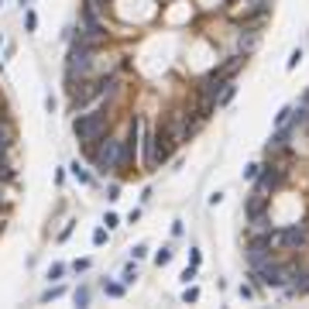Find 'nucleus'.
Masks as SVG:
<instances>
[{"label": "nucleus", "instance_id": "nucleus-22", "mask_svg": "<svg viewBox=\"0 0 309 309\" xmlns=\"http://www.w3.org/2000/svg\"><path fill=\"white\" fill-rule=\"evenodd\" d=\"M103 223H107V230H113V227H117L121 220H117V216H113V213H107V220H103Z\"/></svg>", "mask_w": 309, "mask_h": 309}, {"label": "nucleus", "instance_id": "nucleus-7", "mask_svg": "<svg viewBox=\"0 0 309 309\" xmlns=\"http://www.w3.org/2000/svg\"><path fill=\"white\" fill-rule=\"evenodd\" d=\"M278 182H282V169H275V165L264 169V172L258 175V192H261V196H268V192H272Z\"/></svg>", "mask_w": 309, "mask_h": 309}, {"label": "nucleus", "instance_id": "nucleus-3", "mask_svg": "<svg viewBox=\"0 0 309 309\" xmlns=\"http://www.w3.org/2000/svg\"><path fill=\"white\" fill-rule=\"evenodd\" d=\"M179 141L169 134V131H154L151 134V158H148V165H158V162H165L169 154H172V148H175Z\"/></svg>", "mask_w": 309, "mask_h": 309}, {"label": "nucleus", "instance_id": "nucleus-10", "mask_svg": "<svg viewBox=\"0 0 309 309\" xmlns=\"http://www.w3.org/2000/svg\"><path fill=\"white\" fill-rule=\"evenodd\" d=\"M282 148H285V134H275L272 141H268V154H278Z\"/></svg>", "mask_w": 309, "mask_h": 309}, {"label": "nucleus", "instance_id": "nucleus-5", "mask_svg": "<svg viewBox=\"0 0 309 309\" xmlns=\"http://www.w3.org/2000/svg\"><path fill=\"white\" fill-rule=\"evenodd\" d=\"M306 237H309V227H306V223H299V227H289V230H278V234H272V241H275L278 247H299V244H306Z\"/></svg>", "mask_w": 309, "mask_h": 309}, {"label": "nucleus", "instance_id": "nucleus-15", "mask_svg": "<svg viewBox=\"0 0 309 309\" xmlns=\"http://www.w3.org/2000/svg\"><path fill=\"white\" fill-rule=\"evenodd\" d=\"M62 275H65V264H52L48 268V278H62Z\"/></svg>", "mask_w": 309, "mask_h": 309}, {"label": "nucleus", "instance_id": "nucleus-6", "mask_svg": "<svg viewBox=\"0 0 309 309\" xmlns=\"http://www.w3.org/2000/svg\"><path fill=\"white\" fill-rule=\"evenodd\" d=\"M93 96H103V83H79V86H72V110L86 107Z\"/></svg>", "mask_w": 309, "mask_h": 309}, {"label": "nucleus", "instance_id": "nucleus-1", "mask_svg": "<svg viewBox=\"0 0 309 309\" xmlns=\"http://www.w3.org/2000/svg\"><path fill=\"white\" fill-rule=\"evenodd\" d=\"M76 138H79V144L86 151H93V144L107 134V110H96V113H79L76 117Z\"/></svg>", "mask_w": 309, "mask_h": 309}, {"label": "nucleus", "instance_id": "nucleus-11", "mask_svg": "<svg viewBox=\"0 0 309 309\" xmlns=\"http://www.w3.org/2000/svg\"><path fill=\"white\" fill-rule=\"evenodd\" d=\"M230 100H234V83H223V90H220L216 103H230Z\"/></svg>", "mask_w": 309, "mask_h": 309}, {"label": "nucleus", "instance_id": "nucleus-20", "mask_svg": "<svg viewBox=\"0 0 309 309\" xmlns=\"http://www.w3.org/2000/svg\"><path fill=\"white\" fill-rule=\"evenodd\" d=\"M182 299H185V302H196V299H200V289H185Z\"/></svg>", "mask_w": 309, "mask_h": 309}, {"label": "nucleus", "instance_id": "nucleus-23", "mask_svg": "<svg viewBox=\"0 0 309 309\" xmlns=\"http://www.w3.org/2000/svg\"><path fill=\"white\" fill-rule=\"evenodd\" d=\"M103 241H107V230L100 227V230H96V234H93V244H103Z\"/></svg>", "mask_w": 309, "mask_h": 309}, {"label": "nucleus", "instance_id": "nucleus-21", "mask_svg": "<svg viewBox=\"0 0 309 309\" xmlns=\"http://www.w3.org/2000/svg\"><path fill=\"white\" fill-rule=\"evenodd\" d=\"M76 302L86 306V302H90V292H86V289H79V292H76Z\"/></svg>", "mask_w": 309, "mask_h": 309}, {"label": "nucleus", "instance_id": "nucleus-25", "mask_svg": "<svg viewBox=\"0 0 309 309\" xmlns=\"http://www.w3.org/2000/svg\"><path fill=\"white\" fill-rule=\"evenodd\" d=\"M302 107H309V93H306V96H302Z\"/></svg>", "mask_w": 309, "mask_h": 309}, {"label": "nucleus", "instance_id": "nucleus-24", "mask_svg": "<svg viewBox=\"0 0 309 309\" xmlns=\"http://www.w3.org/2000/svg\"><path fill=\"white\" fill-rule=\"evenodd\" d=\"M299 59H302V52L295 48V52H292V59H289V69H295V65H299Z\"/></svg>", "mask_w": 309, "mask_h": 309}, {"label": "nucleus", "instance_id": "nucleus-18", "mask_svg": "<svg viewBox=\"0 0 309 309\" xmlns=\"http://www.w3.org/2000/svg\"><path fill=\"white\" fill-rule=\"evenodd\" d=\"M169 261H172V247H162L158 251V264H169Z\"/></svg>", "mask_w": 309, "mask_h": 309}, {"label": "nucleus", "instance_id": "nucleus-14", "mask_svg": "<svg viewBox=\"0 0 309 309\" xmlns=\"http://www.w3.org/2000/svg\"><path fill=\"white\" fill-rule=\"evenodd\" d=\"M103 289H107V295H113V299L124 295V285H117V282H110V285H103Z\"/></svg>", "mask_w": 309, "mask_h": 309}, {"label": "nucleus", "instance_id": "nucleus-17", "mask_svg": "<svg viewBox=\"0 0 309 309\" xmlns=\"http://www.w3.org/2000/svg\"><path fill=\"white\" fill-rule=\"evenodd\" d=\"M258 175H261V165H247L244 169V179H258Z\"/></svg>", "mask_w": 309, "mask_h": 309}, {"label": "nucleus", "instance_id": "nucleus-2", "mask_svg": "<svg viewBox=\"0 0 309 309\" xmlns=\"http://www.w3.org/2000/svg\"><path fill=\"white\" fill-rule=\"evenodd\" d=\"M121 144L117 138H100V148L93 151V162L96 172H110V169H121Z\"/></svg>", "mask_w": 309, "mask_h": 309}, {"label": "nucleus", "instance_id": "nucleus-16", "mask_svg": "<svg viewBox=\"0 0 309 309\" xmlns=\"http://www.w3.org/2000/svg\"><path fill=\"white\" fill-rule=\"evenodd\" d=\"M24 28H28V31H34V28H38V17H34V14H31V11H28V14H24Z\"/></svg>", "mask_w": 309, "mask_h": 309}, {"label": "nucleus", "instance_id": "nucleus-26", "mask_svg": "<svg viewBox=\"0 0 309 309\" xmlns=\"http://www.w3.org/2000/svg\"><path fill=\"white\" fill-rule=\"evenodd\" d=\"M21 4H28V0H21Z\"/></svg>", "mask_w": 309, "mask_h": 309}, {"label": "nucleus", "instance_id": "nucleus-12", "mask_svg": "<svg viewBox=\"0 0 309 309\" xmlns=\"http://www.w3.org/2000/svg\"><path fill=\"white\" fill-rule=\"evenodd\" d=\"M7 144H11V127L0 121V151H7Z\"/></svg>", "mask_w": 309, "mask_h": 309}, {"label": "nucleus", "instance_id": "nucleus-19", "mask_svg": "<svg viewBox=\"0 0 309 309\" xmlns=\"http://www.w3.org/2000/svg\"><path fill=\"white\" fill-rule=\"evenodd\" d=\"M134 278H138V268H134V264H131V268H124V282H127V285H131V282H134Z\"/></svg>", "mask_w": 309, "mask_h": 309}, {"label": "nucleus", "instance_id": "nucleus-9", "mask_svg": "<svg viewBox=\"0 0 309 309\" xmlns=\"http://www.w3.org/2000/svg\"><path fill=\"white\" fill-rule=\"evenodd\" d=\"M241 65H244V59H241V55H234V59H227V62H223V65H220L213 76H216V79H223V76H234Z\"/></svg>", "mask_w": 309, "mask_h": 309}, {"label": "nucleus", "instance_id": "nucleus-4", "mask_svg": "<svg viewBox=\"0 0 309 309\" xmlns=\"http://www.w3.org/2000/svg\"><path fill=\"white\" fill-rule=\"evenodd\" d=\"M272 247H275L272 234H264V237H254V241L247 244V261H251V268H258L261 261H268V258H272Z\"/></svg>", "mask_w": 309, "mask_h": 309}, {"label": "nucleus", "instance_id": "nucleus-13", "mask_svg": "<svg viewBox=\"0 0 309 309\" xmlns=\"http://www.w3.org/2000/svg\"><path fill=\"white\" fill-rule=\"evenodd\" d=\"M72 175H76V179H79V182H90V172H86V169H83L79 162H76V165H72Z\"/></svg>", "mask_w": 309, "mask_h": 309}, {"label": "nucleus", "instance_id": "nucleus-8", "mask_svg": "<svg viewBox=\"0 0 309 309\" xmlns=\"http://www.w3.org/2000/svg\"><path fill=\"white\" fill-rule=\"evenodd\" d=\"M264 200H268V196H261V192H254V196L247 200V206H244V213H247L251 220H254V216H261V213H264Z\"/></svg>", "mask_w": 309, "mask_h": 309}]
</instances>
